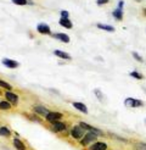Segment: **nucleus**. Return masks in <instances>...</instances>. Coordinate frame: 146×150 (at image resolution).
Instances as JSON below:
<instances>
[{
  "label": "nucleus",
  "instance_id": "1",
  "mask_svg": "<svg viewBox=\"0 0 146 150\" xmlns=\"http://www.w3.org/2000/svg\"><path fill=\"white\" fill-rule=\"evenodd\" d=\"M45 118H46L48 122L55 123V122L60 121V120L62 118V114H60V112H57V111H50L49 114L45 116Z\"/></svg>",
  "mask_w": 146,
  "mask_h": 150
},
{
  "label": "nucleus",
  "instance_id": "2",
  "mask_svg": "<svg viewBox=\"0 0 146 150\" xmlns=\"http://www.w3.org/2000/svg\"><path fill=\"white\" fill-rule=\"evenodd\" d=\"M84 133H85V129H83L79 125H78V126H74V127L72 128V131H71L72 137L76 138V139H82V138L84 137Z\"/></svg>",
  "mask_w": 146,
  "mask_h": 150
},
{
  "label": "nucleus",
  "instance_id": "3",
  "mask_svg": "<svg viewBox=\"0 0 146 150\" xmlns=\"http://www.w3.org/2000/svg\"><path fill=\"white\" fill-rule=\"evenodd\" d=\"M96 134H94L93 132H89V133H86L85 136L82 138V140H80V144L82 145H88V144H90L93 140H96Z\"/></svg>",
  "mask_w": 146,
  "mask_h": 150
},
{
  "label": "nucleus",
  "instance_id": "4",
  "mask_svg": "<svg viewBox=\"0 0 146 150\" xmlns=\"http://www.w3.org/2000/svg\"><path fill=\"white\" fill-rule=\"evenodd\" d=\"M79 126L82 127L83 129H85V131H90V132H93L94 134H96V136H102V131H100V129H98V128H95V127H93V126H90V125H88V123H84V122H80L79 123Z\"/></svg>",
  "mask_w": 146,
  "mask_h": 150
},
{
  "label": "nucleus",
  "instance_id": "5",
  "mask_svg": "<svg viewBox=\"0 0 146 150\" xmlns=\"http://www.w3.org/2000/svg\"><path fill=\"white\" fill-rule=\"evenodd\" d=\"M5 98H6L7 101H9L10 104H12V105H17V104H18V96L15 94V93L6 92V93H5Z\"/></svg>",
  "mask_w": 146,
  "mask_h": 150
},
{
  "label": "nucleus",
  "instance_id": "6",
  "mask_svg": "<svg viewBox=\"0 0 146 150\" xmlns=\"http://www.w3.org/2000/svg\"><path fill=\"white\" fill-rule=\"evenodd\" d=\"M124 104H126L127 106H129V108H138V106H141V105H142V103H141L140 100L133 99V98H128V99H126Z\"/></svg>",
  "mask_w": 146,
  "mask_h": 150
},
{
  "label": "nucleus",
  "instance_id": "7",
  "mask_svg": "<svg viewBox=\"0 0 146 150\" xmlns=\"http://www.w3.org/2000/svg\"><path fill=\"white\" fill-rule=\"evenodd\" d=\"M33 112H34V114L41 115V116H46L50 111H49L46 108H44V106H40V105H38V106H34V108H33Z\"/></svg>",
  "mask_w": 146,
  "mask_h": 150
},
{
  "label": "nucleus",
  "instance_id": "8",
  "mask_svg": "<svg viewBox=\"0 0 146 150\" xmlns=\"http://www.w3.org/2000/svg\"><path fill=\"white\" fill-rule=\"evenodd\" d=\"M3 64L6 67H9V69H16V67H18V62L11 59H3Z\"/></svg>",
  "mask_w": 146,
  "mask_h": 150
},
{
  "label": "nucleus",
  "instance_id": "9",
  "mask_svg": "<svg viewBox=\"0 0 146 150\" xmlns=\"http://www.w3.org/2000/svg\"><path fill=\"white\" fill-rule=\"evenodd\" d=\"M89 150H107V144L102 142H96L89 148Z\"/></svg>",
  "mask_w": 146,
  "mask_h": 150
},
{
  "label": "nucleus",
  "instance_id": "10",
  "mask_svg": "<svg viewBox=\"0 0 146 150\" xmlns=\"http://www.w3.org/2000/svg\"><path fill=\"white\" fill-rule=\"evenodd\" d=\"M36 29H38V32L41 33V34H50L51 31H50V27L45 23H40L38 25V27H36Z\"/></svg>",
  "mask_w": 146,
  "mask_h": 150
},
{
  "label": "nucleus",
  "instance_id": "11",
  "mask_svg": "<svg viewBox=\"0 0 146 150\" xmlns=\"http://www.w3.org/2000/svg\"><path fill=\"white\" fill-rule=\"evenodd\" d=\"M53 125H54L53 126V131L54 132H63L66 129V125L63 122H61V121H57V122H55Z\"/></svg>",
  "mask_w": 146,
  "mask_h": 150
},
{
  "label": "nucleus",
  "instance_id": "12",
  "mask_svg": "<svg viewBox=\"0 0 146 150\" xmlns=\"http://www.w3.org/2000/svg\"><path fill=\"white\" fill-rule=\"evenodd\" d=\"M54 54H55L56 56H58V57L63 59V60H71V59H72L71 55H68L67 52H65V51H62V50H54Z\"/></svg>",
  "mask_w": 146,
  "mask_h": 150
},
{
  "label": "nucleus",
  "instance_id": "13",
  "mask_svg": "<svg viewBox=\"0 0 146 150\" xmlns=\"http://www.w3.org/2000/svg\"><path fill=\"white\" fill-rule=\"evenodd\" d=\"M54 38L60 39L63 43H69V37L65 33H56V34H54Z\"/></svg>",
  "mask_w": 146,
  "mask_h": 150
},
{
  "label": "nucleus",
  "instance_id": "14",
  "mask_svg": "<svg viewBox=\"0 0 146 150\" xmlns=\"http://www.w3.org/2000/svg\"><path fill=\"white\" fill-rule=\"evenodd\" d=\"M12 144H13V146L16 148L17 150H26V146H25V144L22 143V142H21L18 138H15V139L12 140Z\"/></svg>",
  "mask_w": 146,
  "mask_h": 150
},
{
  "label": "nucleus",
  "instance_id": "15",
  "mask_svg": "<svg viewBox=\"0 0 146 150\" xmlns=\"http://www.w3.org/2000/svg\"><path fill=\"white\" fill-rule=\"evenodd\" d=\"M73 106H74L77 110H79V111H82L83 114H88V109H86V106L84 104H82V103H78V101H76V103H73Z\"/></svg>",
  "mask_w": 146,
  "mask_h": 150
},
{
  "label": "nucleus",
  "instance_id": "16",
  "mask_svg": "<svg viewBox=\"0 0 146 150\" xmlns=\"http://www.w3.org/2000/svg\"><path fill=\"white\" fill-rule=\"evenodd\" d=\"M60 25L62 26V27H65V28H68V29H71L72 28V22L68 20V18H62L61 17V20H60Z\"/></svg>",
  "mask_w": 146,
  "mask_h": 150
},
{
  "label": "nucleus",
  "instance_id": "17",
  "mask_svg": "<svg viewBox=\"0 0 146 150\" xmlns=\"http://www.w3.org/2000/svg\"><path fill=\"white\" fill-rule=\"evenodd\" d=\"M112 16L117 20V21H121L123 18V12H122V9H116L113 12H112Z\"/></svg>",
  "mask_w": 146,
  "mask_h": 150
},
{
  "label": "nucleus",
  "instance_id": "18",
  "mask_svg": "<svg viewBox=\"0 0 146 150\" xmlns=\"http://www.w3.org/2000/svg\"><path fill=\"white\" fill-rule=\"evenodd\" d=\"M98 28L104 29V31H107V32H114V27H112V26H107V25L98 23Z\"/></svg>",
  "mask_w": 146,
  "mask_h": 150
},
{
  "label": "nucleus",
  "instance_id": "19",
  "mask_svg": "<svg viewBox=\"0 0 146 150\" xmlns=\"http://www.w3.org/2000/svg\"><path fill=\"white\" fill-rule=\"evenodd\" d=\"M10 129L7 128V127H0V136H3V137H10Z\"/></svg>",
  "mask_w": 146,
  "mask_h": 150
},
{
  "label": "nucleus",
  "instance_id": "20",
  "mask_svg": "<svg viewBox=\"0 0 146 150\" xmlns=\"http://www.w3.org/2000/svg\"><path fill=\"white\" fill-rule=\"evenodd\" d=\"M11 109V104L9 101H0V110H10Z\"/></svg>",
  "mask_w": 146,
  "mask_h": 150
},
{
  "label": "nucleus",
  "instance_id": "21",
  "mask_svg": "<svg viewBox=\"0 0 146 150\" xmlns=\"http://www.w3.org/2000/svg\"><path fill=\"white\" fill-rule=\"evenodd\" d=\"M0 87H1V88H5V89H7V91H11V89H12L11 84H9V83H7V82L1 81V79H0Z\"/></svg>",
  "mask_w": 146,
  "mask_h": 150
},
{
  "label": "nucleus",
  "instance_id": "22",
  "mask_svg": "<svg viewBox=\"0 0 146 150\" xmlns=\"http://www.w3.org/2000/svg\"><path fill=\"white\" fill-rule=\"evenodd\" d=\"M134 146L136 150H146V143H136Z\"/></svg>",
  "mask_w": 146,
  "mask_h": 150
},
{
  "label": "nucleus",
  "instance_id": "23",
  "mask_svg": "<svg viewBox=\"0 0 146 150\" xmlns=\"http://www.w3.org/2000/svg\"><path fill=\"white\" fill-rule=\"evenodd\" d=\"M12 3L21 6V5H26V4H28L29 1H28V0H12Z\"/></svg>",
  "mask_w": 146,
  "mask_h": 150
},
{
  "label": "nucleus",
  "instance_id": "24",
  "mask_svg": "<svg viewBox=\"0 0 146 150\" xmlns=\"http://www.w3.org/2000/svg\"><path fill=\"white\" fill-rule=\"evenodd\" d=\"M130 76H131V77H134V78H136V79H142V74L138 73L136 71H133V72H130Z\"/></svg>",
  "mask_w": 146,
  "mask_h": 150
},
{
  "label": "nucleus",
  "instance_id": "25",
  "mask_svg": "<svg viewBox=\"0 0 146 150\" xmlns=\"http://www.w3.org/2000/svg\"><path fill=\"white\" fill-rule=\"evenodd\" d=\"M60 13H61V17H62V18H68V16H69L68 11H66V10H62Z\"/></svg>",
  "mask_w": 146,
  "mask_h": 150
},
{
  "label": "nucleus",
  "instance_id": "26",
  "mask_svg": "<svg viewBox=\"0 0 146 150\" xmlns=\"http://www.w3.org/2000/svg\"><path fill=\"white\" fill-rule=\"evenodd\" d=\"M133 56H134V57H135V59L138 60V61H140V62H142V57H141V56H139V55L136 54V52H133Z\"/></svg>",
  "mask_w": 146,
  "mask_h": 150
},
{
  "label": "nucleus",
  "instance_id": "27",
  "mask_svg": "<svg viewBox=\"0 0 146 150\" xmlns=\"http://www.w3.org/2000/svg\"><path fill=\"white\" fill-rule=\"evenodd\" d=\"M108 3V0H98V5L101 6V5H104V4H107Z\"/></svg>",
  "mask_w": 146,
  "mask_h": 150
},
{
  "label": "nucleus",
  "instance_id": "28",
  "mask_svg": "<svg viewBox=\"0 0 146 150\" xmlns=\"http://www.w3.org/2000/svg\"><path fill=\"white\" fill-rule=\"evenodd\" d=\"M123 4H124V3H123L122 0H121V1L118 3V9H122V7H123Z\"/></svg>",
  "mask_w": 146,
  "mask_h": 150
},
{
  "label": "nucleus",
  "instance_id": "29",
  "mask_svg": "<svg viewBox=\"0 0 146 150\" xmlns=\"http://www.w3.org/2000/svg\"><path fill=\"white\" fill-rule=\"evenodd\" d=\"M144 12H145V13H146V9H145V10H144Z\"/></svg>",
  "mask_w": 146,
  "mask_h": 150
},
{
  "label": "nucleus",
  "instance_id": "30",
  "mask_svg": "<svg viewBox=\"0 0 146 150\" xmlns=\"http://www.w3.org/2000/svg\"><path fill=\"white\" fill-rule=\"evenodd\" d=\"M136 1H141V0H136Z\"/></svg>",
  "mask_w": 146,
  "mask_h": 150
}]
</instances>
